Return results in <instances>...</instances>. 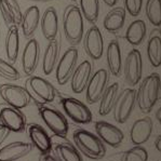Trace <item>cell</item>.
<instances>
[{
	"mask_svg": "<svg viewBox=\"0 0 161 161\" xmlns=\"http://www.w3.org/2000/svg\"><path fill=\"white\" fill-rule=\"evenodd\" d=\"M161 91V79L159 74L152 73L145 77L136 91V103L143 114H148L156 105Z\"/></svg>",
	"mask_w": 161,
	"mask_h": 161,
	"instance_id": "6da1fadb",
	"label": "cell"
},
{
	"mask_svg": "<svg viewBox=\"0 0 161 161\" xmlns=\"http://www.w3.org/2000/svg\"><path fill=\"white\" fill-rule=\"evenodd\" d=\"M63 31L67 42L73 47L81 42L85 35V25L79 7L69 4L65 8L63 14Z\"/></svg>",
	"mask_w": 161,
	"mask_h": 161,
	"instance_id": "7a4b0ae2",
	"label": "cell"
},
{
	"mask_svg": "<svg viewBox=\"0 0 161 161\" xmlns=\"http://www.w3.org/2000/svg\"><path fill=\"white\" fill-rule=\"evenodd\" d=\"M73 138L79 153L85 155L89 159L100 160L105 157V144L98 138L97 135H94L93 133L83 129H78L74 132Z\"/></svg>",
	"mask_w": 161,
	"mask_h": 161,
	"instance_id": "3957f363",
	"label": "cell"
},
{
	"mask_svg": "<svg viewBox=\"0 0 161 161\" xmlns=\"http://www.w3.org/2000/svg\"><path fill=\"white\" fill-rule=\"evenodd\" d=\"M26 90L31 98L38 104H49L55 98V88L48 80L38 76H31L26 81Z\"/></svg>",
	"mask_w": 161,
	"mask_h": 161,
	"instance_id": "277c9868",
	"label": "cell"
},
{
	"mask_svg": "<svg viewBox=\"0 0 161 161\" xmlns=\"http://www.w3.org/2000/svg\"><path fill=\"white\" fill-rule=\"evenodd\" d=\"M136 104V91L132 88H127L118 94L114 106V119L116 122L125 123L134 110Z\"/></svg>",
	"mask_w": 161,
	"mask_h": 161,
	"instance_id": "5b68a950",
	"label": "cell"
},
{
	"mask_svg": "<svg viewBox=\"0 0 161 161\" xmlns=\"http://www.w3.org/2000/svg\"><path fill=\"white\" fill-rule=\"evenodd\" d=\"M0 96L10 107L16 109H23L31 102V96L24 86L11 83L0 86Z\"/></svg>",
	"mask_w": 161,
	"mask_h": 161,
	"instance_id": "8992f818",
	"label": "cell"
},
{
	"mask_svg": "<svg viewBox=\"0 0 161 161\" xmlns=\"http://www.w3.org/2000/svg\"><path fill=\"white\" fill-rule=\"evenodd\" d=\"M39 115L53 134L63 138L67 136L69 125L67 119L61 111L50 107H41Z\"/></svg>",
	"mask_w": 161,
	"mask_h": 161,
	"instance_id": "52a82bcc",
	"label": "cell"
},
{
	"mask_svg": "<svg viewBox=\"0 0 161 161\" xmlns=\"http://www.w3.org/2000/svg\"><path fill=\"white\" fill-rule=\"evenodd\" d=\"M122 68L127 85L135 86L140 83L143 75V59L142 54L137 49H133L129 52Z\"/></svg>",
	"mask_w": 161,
	"mask_h": 161,
	"instance_id": "ba28073f",
	"label": "cell"
},
{
	"mask_svg": "<svg viewBox=\"0 0 161 161\" xmlns=\"http://www.w3.org/2000/svg\"><path fill=\"white\" fill-rule=\"evenodd\" d=\"M78 61V50L75 47H70L64 52L56 65L55 77L59 86H64L71 78L74 70L77 67Z\"/></svg>",
	"mask_w": 161,
	"mask_h": 161,
	"instance_id": "9c48e42d",
	"label": "cell"
},
{
	"mask_svg": "<svg viewBox=\"0 0 161 161\" xmlns=\"http://www.w3.org/2000/svg\"><path fill=\"white\" fill-rule=\"evenodd\" d=\"M109 80V75L106 69H98L91 76L86 88V100L89 104L100 102L103 93L105 92Z\"/></svg>",
	"mask_w": 161,
	"mask_h": 161,
	"instance_id": "30bf717a",
	"label": "cell"
},
{
	"mask_svg": "<svg viewBox=\"0 0 161 161\" xmlns=\"http://www.w3.org/2000/svg\"><path fill=\"white\" fill-rule=\"evenodd\" d=\"M62 107L69 119L79 125H88L92 121V113L89 107L74 97L62 100Z\"/></svg>",
	"mask_w": 161,
	"mask_h": 161,
	"instance_id": "8fae6325",
	"label": "cell"
},
{
	"mask_svg": "<svg viewBox=\"0 0 161 161\" xmlns=\"http://www.w3.org/2000/svg\"><path fill=\"white\" fill-rule=\"evenodd\" d=\"M94 129H95L96 135L105 145L117 148L122 144L125 135L122 131L116 125L106 121H96Z\"/></svg>",
	"mask_w": 161,
	"mask_h": 161,
	"instance_id": "7c38bea8",
	"label": "cell"
},
{
	"mask_svg": "<svg viewBox=\"0 0 161 161\" xmlns=\"http://www.w3.org/2000/svg\"><path fill=\"white\" fill-rule=\"evenodd\" d=\"M83 47L90 58L97 61L102 58L104 52V39L100 28L92 25L83 37Z\"/></svg>",
	"mask_w": 161,
	"mask_h": 161,
	"instance_id": "4fadbf2b",
	"label": "cell"
},
{
	"mask_svg": "<svg viewBox=\"0 0 161 161\" xmlns=\"http://www.w3.org/2000/svg\"><path fill=\"white\" fill-rule=\"evenodd\" d=\"M0 123L3 125L10 132L21 133L25 131L26 116L13 107H4L0 110Z\"/></svg>",
	"mask_w": 161,
	"mask_h": 161,
	"instance_id": "5bb4252c",
	"label": "cell"
},
{
	"mask_svg": "<svg viewBox=\"0 0 161 161\" xmlns=\"http://www.w3.org/2000/svg\"><path fill=\"white\" fill-rule=\"evenodd\" d=\"M153 127V120L148 116L135 120L130 130V140L132 144L135 146H142L145 144L152 135Z\"/></svg>",
	"mask_w": 161,
	"mask_h": 161,
	"instance_id": "9a60e30c",
	"label": "cell"
},
{
	"mask_svg": "<svg viewBox=\"0 0 161 161\" xmlns=\"http://www.w3.org/2000/svg\"><path fill=\"white\" fill-rule=\"evenodd\" d=\"M40 55V47L36 39L31 38L27 41L22 54V67L26 76L31 77L36 70Z\"/></svg>",
	"mask_w": 161,
	"mask_h": 161,
	"instance_id": "2e32d148",
	"label": "cell"
},
{
	"mask_svg": "<svg viewBox=\"0 0 161 161\" xmlns=\"http://www.w3.org/2000/svg\"><path fill=\"white\" fill-rule=\"evenodd\" d=\"M28 137L31 142V146H35L42 156L48 155L52 150V141L47 131L39 125L31 123L27 128Z\"/></svg>",
	"mask_w": 161,
	"mask_h": 161,
	"instance_id": "e0dca14e",
	"label": "cell"
},
{
	"mask_svg": "<svg viewBox=\"0 0 161 161\" xmlns=\"http://www.w3.org/2000/svg\"><path fill=\"white\" fill-rule=\"evenodd\" d=\"M92 76V64L89 61H83L74 70L70 78V86L74 93L80 94L86 90L88 82Z\"/></svg>",
	"mask_w": 161,
	"mask_h": 161,
	"instance_id": "ac0fdd59",
	"label": "cell"
},
{
	"mask_svg": "<svg viewBox=\"0 0 161 161\" xmlns=\"http://www.w3.org/2000/svg\"><path fill=\"white\" fill-rule=\"evenodd\" d=\"M33 146L26 142H12L0 148V161H16L31 153Z\"/></svg>",
	"mask_w": 161,
	"mask_h": 161,
	"instance_id": "d6986e66",
	"label": "cell"
},
{
	"mask_svg": "<svg viewBox=\"0 0 161 161\" xmlns=\"http://www.w3.org/2000/svg\"><path fill=\"white\" fill-rule=\"evenodd\" d=\"M40 25L41 33L47 40L52 41L56 38L58 33V17L54 7H49L44 10L42 17H40Z\"/></svg>",
	"mask_w": 161,
	"mask_h": 161,
	"instance_id": "ffe728a7",
	"label": "cell"
},
{
	"mask_svg": "<svg viewBox=\"0 0 161 161\" xmlns=\"http://www.w3.org/2000/svg\"><path fill=\"white\" fill-rule=\"evenodd\" d=\"M147 56L153 67L161 66V29L156 27L152 31L147 41Z\"/></svg>",
	"mask_w": 161,
	"mask_h": 161,
	"instance_id": "44dd1931",
	"label": "cell"
},
{
	"mask_svg": "<svg viewBox=\"0 0 161 161\" xmlns=\"http://www.w3.org/2000/svg\"><path fill=\"white\" fill-rule=\"evenodd\" d=\"M106 61L110 74L119 77L122 70V56H121L120 44L117 40H111L106 50Z\"/></svg>",
	"mask_w": 161,
	"mask_h": 161,
	"instance_id": "7402d4cb",
	"label": "cell"
},
{
	"mask_svg": "<svg viewBox=\"0 0 161 161\" xmlns=\"http://www.w3.org/2000/svg\"><path fill=\"white\" fill-rule=\"evenodd\" d=\"M0 11L7 25H21L23 13L17 0H0Z\"/></svg>",
	"mask_w": 161,
	"mask_h": 161,
	"instance_id": "603a6c76",
	"label": "cell"
},
{
	"mask_svg": "<svg viewBox=\"0 0 161 161\" xmlns=\"http://www.w3.org/2000/svg\"><path fill=\"white\" fill-rule=\"evenodd\" d=\"M125 15H127V12H125V8L122 7L113 8L104 17V28L111 34L118 33L125 26Z\"/></svg>",
	"mask_w": 161,
	"mask_h": 161,
	"instance_id": "cb8c5ba5",
	"label": "cell"
},
{
	"mask_svg": "<svg viewBox=\"0 0 161 161\" xmlns=\"http://www.w3.org/2000/svg\"><path fill=\"white\" fill-rule=\"evenodd\" d=\"M39 23H40V11H39L38 7H29L22 16L21 27L24 37L31 38L38 28Z\"/></svg>",
	"mask_w": 161,
	"mask_h": 161,
	"instance_id": "d4e9b609",
	"label": "cell"
},
{
	"mask_svg": "<svg viewBox=\"0 0 161 161\" xmlns=\"http://www.w3.org/2000/svg\"><path fill=\"white\" fill-rule=\"evenodd\" d=\"M146 33H147V27L145 22L143 19H135L128 26L125 38L131 46L137 47L145 40Z\"/></svg>",
	"mask_w": 161,
	"mask_h": 161,
	"instance_id": "484cf974",
	"label": "cell"
},
{
	"mask_svg": "<svg viewBox=\"0 0 161 161\" xmlns=\"http://www.w3.org/2000/svg\"><path fill=\"white\" fill-rule=\"evenodd\" d=\"M6 55L10 63H15L19 50V35L16 25H10L6 36Z\"/></svg>",
	"mask_w": 161,
	"mask_h": 161,
	"instance_id": "4316f807",
	"label": "cell"
},
{
	"mask_svg": "<svg viewBox=\"0 0 161 161\" xmlns=\"http://www.w3.org/2000/svg\"><path fill=\"white\" fill-rule=\"evenodd\" d=\"M59 52V43L56 39L52 41H49V44L47 46L43 53L42 58V70L46 76H49L52 74L54 68L56 67Z\"/></svg>",
	"mask_w": 161,
	"mask_h": 161,
	"instance_id": "83f0119b",
	"label": "cell"
},
{
	"mask_svg": "<svg viewBox=\"0 0 161 161\" xmlns=\"http://www.w3.org/2000/svg\"><path fill=\"white\" fill-rule=\"evenodd\" d=\"M119 94V85L117 82L108 86L105 92L103 93L100 100V107H98V114L101 116H107L114 109L116 100Z\"/></svg>",
	"mask_w": 161,
	"mask_h": 161,
	"instance_id": "f1b7e54d",
	"label": "cell"
},
{
	"mask_svg": "<svg viewBox=\"0 0 161 161\" xmlns=\"http://www.w3.org/2000/svg\"><path fill=\"white\" fill-rule=\"evenodd\" d=\"M58 161H83L79 150L70 143H59L54 148Z\"/></svg>",
	"mask_w": 161,
	"mask_h": 161,
	"instance_id": "f546056e",
	"label": "cell"
},
{
	"mask_svg": "<svg viewBox=\"0 0 161 161\" xmlns=\"http://www.w3.org/2000/svg\"><path fill=\"white\" fill-rule=\"evenodd\" d=\"M80 11L82 16L90 24L97 22L100 14V1L98 0H80Z\"/></svg>",
	"mask_w": 161,
	"mask_h": 161,
	"instance_id": "4dcf8cb0",
	"label": "cell"
},
{
	"mask_svg": "<svg viewBox=\"0 0 161 161\" xmlns=\"http://www.w3.org/2000/svg\"><path fill=\"white\" fill-rule=\"evenodd\" d=\"M145 13L149 23L159 28L161 26V0H147Z\"/></svg>",
	"mask_w": 161,
	"mask_h": 161,
	"instance_id": "1f68e13d",
	"label": "cell"
},
{
	"mask_svg": "<svg viewBox=\"0 0 161 161\" xmlns=\"http://www.w3.org/2000/svg\"><path fill=\"white\" fill-rule=\"evenodd\" d=\"M121 161H148V153L143 146H134L123 153Z\"/></svg>",
	"mask_w": 161,
	"mask_h": 161,
	"instance_id": "d6a6232c",
	"label": "cell"
},
{
	"mask_svg": "<svg viewBox=\"0 0 161 161\" xmlns=\"http://www.w3.org/2000/svg\"><path fill=\"white\" fill-rule=\"evenodd\" d=\"M0 76L11 81L19 80L21 78L19 71L12 64H10L9 62L4 61L2 58H0Z\"/></svg>",
	"mask_w": 161,
	"mask_h": 161,
	"instance_id": "836d02e7",
	"label": "cell"
},
{
	"mask_svg": "<svg viewBox=\"0 0 161 161\" xmlns=\"http://www.w3.org/2000/svg\"><path fill=\"white\" fill-rule=\"evenodd\" d=\"M143 0H125V10L131 16H137L142 11Z\"/></svg>",
	"mask_w": 161,
	"mask_h": 161,
	"instance_id": "e575fe53",
	"label": "cell"
},
{
	"mask_svg": "<svg viewBox=\"0 0 161 161\" xmlns=\"http://www.w3.org/2000/svg\"><path fill=\"white\" fill-rule=\"evenodd\" d=\"M9 134H10V131L4 127L3 125L0 123V147H1V145L6 142V140L8 138Z\"/></svg>",
	"mask_w": 161,
	"mask_h": 161,
	"instance_id": "d590c367",
	"label": "cell"
},
{
	"mask_svg": "<svg viewBox=\"0 0 161 161\" xmlns=\"http://www.w3.org/2000/svg\"><path fill=\"white\" fill-rule=\"evenodd\" d=\"M155 148L161 155V135H158L155 140Z\"/></svg>",
	"mask_w": 161,
	"mask_h": 161,
	"instance_id": "8d00e7d4",
	"label": "cell"
},
{
	"mask_svg": "<svg viewBox=\"0 0 161 161\" xmlns=\"http://www.w3.org/2000/svg\"><path fill=\"white\" fill-rule=\"evenodd\" d=\"M40 161H58V160H56L53 156H51L50 153H48V155H44L43 157H41Z\"/></svg>",
	"mask_w": 161,
	"mask_h": 161,
	"instance_id": "74e56055",
	"label": "cell"
},
{
	"mask_svg": "<svg viewBox=\"0 0 161 161\" xmlns=\"http://www.w3.org/2000/svg\"><path fill=\"white\" fill-rule=\"evenodd\" d=\"M103 1H104V3H105L106 6H108V7H115L116 4L118 3L119 0H103Z\"/></svg>",
	"mask_w": 161,
	"mask_h": 161,
	"instance_id": "f35d334b",
	"label": "cell"
},
{
	"mask_svg": "<svg viewBox=\"0 0 161 161\" xmlns=\"http://www.w3.org/2000/svg\"><path fill=\"white\" fill-rule=\"evenodd\" d=\"M156 119L158 120V122L161 125V106L159 108L157 109V111H156Z\"/></svg>",
	"mask_w": 161,
	"mask_h": 161,
	"instance_id": "ab89813d",
	"label": "cell"
},
{
	"mask_svg": "<svg viewBox=\"0 0 161 161\" xmlns=\"http://www.w3.org/2000/svg\"><path fill=\"white\" fill-rule=\"evenodd\" d=\"M31 1H39V2H48V1H52V0H31Z\"/></svg>",
	"mask_w": 161,
	"mask_h": 161,
	"instance_id": "60d3db41",
	"label": "cell"
},
{
	"mask_svg": "<svg viewBox=\"0 0 161 161\" xmlns=\"http://www.w3.org/2000/svg\"><path fill=\"white\" fill-rule=\"evenodd\" d=\"M73 1H77V0H73Z\"/></svg>",
	"mask_w": 161,
	"mask_h": 161,
	"instance_id": "b9f144b4",
	"label": "cell"
}]
</instances>
